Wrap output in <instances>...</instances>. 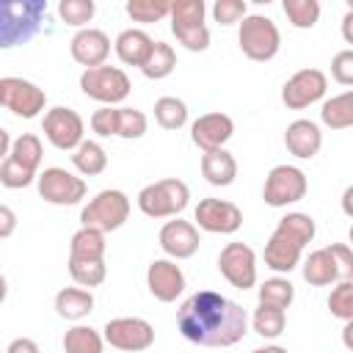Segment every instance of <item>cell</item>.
I'll use <instances>...</instances> for the list:
<instances>
[{
	"instance_id": "obj_20",
	"label": "cell",
	"mask_w": 353,
	"mask_h": 353,
	"mask_svg": "<svg viewBox=\"0 0 353 353\" xmlns=\"http://www.w3.org/2000/svg\"><path fill=\"white\" fill-rule=\"evenodd\" d=\"M199 229L190 223V221H168L163 223L160 229V248L168 254V256H176V259H188L199 251Z\"/></svg>"
},
{
	"instance_id": "obj_54",
	"label": "cell",
	"mask_w": 353,
	"mask_h": 353,
	"mask_svg": "<svg viewBox=\"0 0 353 353\" xmlns=\"http://www.w3.org/2000/svg\"><path fill=\"white\" fill-rule=\"evenodd\" d=\"M0 105H3V97H0Z\"/></svg>"
},
{
	"instance_id": "obj_36",
	"label": "cell",
	"mask_w": 353,
	"mask_h": 353,
	"mask_svg": "<svg viewBox=\"0 0 353 353\" xmlns=\"http://www.w3.org/2000/svg\"><path fill=\"white\" fill-rule=\"evenodd\" d=\"M284 14L295 28H312L320 17V3L317 0H284Z\"/></svg>"
},
{
	"instance_id": "obj_16",
	"label": "cell",
	"mask_w": 353,
	"mask_h": 353,
	"mask_svg": "<svg viewBox=\"0 0 353 353\" xmlns=\"http://www.w3.org/2000/svg\"><path fill=\"white\" fill-rule=\"evenodd\" d=\"M196 221L201 229L207 232H218V234H232L240 229L243 223V212L237 204L223 201V199H201L196 207Z\"/></svg>"
},
{
	"instance_id": "obj_22",
	"label": "cell",
	"mask_w": 353,
	"mask_h": 353,
	"mask_svg": "<svg viewBox=\"0 0 353 353\" xmlns=\"http://www.w3.org/2000/svg\"><path fill=\"white\" fill-rule=\"evenodd\" d=\"M201 174L210 185H232L237 176V160L226 152V149H212L201 154Z\"/></svg>"
},
{
	"instance_id": "obj_5",
	"label": "cell",
	"mask_w": 353,
	"mask_h": 353,
	"mask_svg": "<svg viewBox=\"0 0 353 353\" xmlns=\"http://www.w3.org/2000/svg\"><path fill=\"white\" fill-rule=\"evenodd\" d=\"M171 30L193 52L210 47V30L204 25V0H174L171 3Z\"/></svg>"
},
{
	"instance_id": "obj_7",
	"label": "cell",
	"mask_w": 353,
	"mask_h": 353,
	"mask_svg": "<svg viewBox=\"0 0 353 353\" xmlns=\"http://www.w3.org/2000/svg\"><path fill=\"white\" fill-rule=\"evenodd\" d=\"M130 215V199L116 190V188H108V190H99L80 212V221L83 226H91V229H99V232H113L119 229Z\"/></svg>"
},
{
	"instance_id": "obj_1",
	"label": "cell",
	"mask_w": 353,
	"mask_h": 353,
	"mask_svg": "<svg viewBox=\"0 0 353 353\" xmlns=\"http://www.w3.org/2000/svg\"><path fill=\"white\" fill-rule=\"evenodd\" d=\"M245 309L212 290L193 292L176 312L179 334L201 347H229L245 336Z\"/></svg>"
},
{
	"instance_id": "obj_18",
	"label": "cell",
	"mask_w": 353,
	"mask_h": 353,
	"mask_svg": "<svg viewBox=\"0 0 353 353\" xmlns=\"http://www.w3.org/2000/svg\"><path fill=\"white\" fill-rule=\"evenodd\" d=\"M146 284L157 301L171 303V301H176V295H182L185 276H182L179 265H174L171 259H154L146 270Z\"/></svg>"
},
{
	"instance_id": "obj_14",
	"label": "cell",
	"mask_w": 353,
	"mask_h": 353,
	"mask_svg": "<svg viewBox=\"0 0 353 353\" xmlns=\"http://www.w3.org/2000/svg\"><path fill=\"white\" fill-rule=\"evenodd\" d=\"M0 97H3V105L22 119H33L47 99L39 85L22 77H0Z\"/></svg>"
},
{
	"instance_id": "obj_34",
	"label": "cell",
	"mask_w": 353,
	"mask_h": 353,
	"mask_svg": "<svg viewBox=\"0 0 353 353\" xmlns=\"http://www.w3.org/2000/svg\"><path fill=\"white\" fill-rule=\"evenodd\" d=\"M8 157H14L19 165H25V168L36 171V168H39V163H41V141H39L33 132H25V135H19V138L14 141L11 154H8Z\"/></svg>"
},
{
	"instance_id": "obj_10",
	"label": "cell",
	"mask_w": 353,
	"mask_h": 353,
	"mask_svg": "<svg viewBox=\"0 0 353 353\" xmlns=\"http://www.w3.org/2000/svg\"><path fill=\"white\" fill-rule=\"evenodd\" d=\"M218 268L223 279L237 290H248L256 281V256L245 243H226L218 254Z\"/></svg>"
},
{
	"instance_id": "obj_37",
	"label": "cell",
	"mask_w": 353,
	"mask_h": 353,
	"mask_svg": "<svg viewBox=\"0 0 353 353\" xmlns=\"http://www.w3.org/2000/svg\"><path fill=\"white\" fill-rule=\"evenodd\" d=\"M284 309H273V306H259L254 312V331L259 336H279L284 331Z\"/></svg>"
},
{
	"instance_id": "obj_24",
	"label": "cell",
	"mask_w": 353,
	"mask_h": 353,
	"mask_svg": "<svg viewBox=\"0 0 353 353\" xmlns=\"http://www.w3.org/2000/svg\"><path fill=\"white\" fill-rule=\"evenodd\" d=\"M152 44H154V41L149 39V33H143V30H138V28H127V30H121L119 39H116V52H119V58H121L124 63H130V66H143V61H146Z\"/></svg>"
},
{
	"instance_id": "obj_15",
	"label": "cell",
	"mask_w": 353,
	"mask_h": 353,
	"mask_svg": "<svg viewBox=\"0 0 353 353\" xmlns=\"http://www.w3.org/2000/svg\"><path fill=\"white\" fill-rule=\"evenodd\" d=\"M325 85H328V80H325V74H323L320 69H314V66L298 69V72L284 83L281 99H284L287 108L301 110V108L317 102V99L325 94Z\"/></svg>"
},
{
	"instance_id": "obj_41",
	"label": "cell",
	"mask_w": 353,
	"mask_h": 353,
	"mask_svg": "<svg viewBox=\"0 0 353 353\" xmlns=\"http://www.w3.org/2000/svg\"><path fill=\"white\" fill-rule=\"evenodd\" d=\"M33 176H36V171L19 165L14 157H6L3 165H0V182H3L6 188H11V190H17V188H28V185L33 182Z\"/></svg>"
},
{
	"instance_id": "obj_4",
	"label": "cell",
	"mask_w": 353,
	"mask_h": 353,
	"mask_svg": "<svg viewBox=\"0 0 353 353\" xmlns=\"http://www.w3.org/2000/svg\"><path fill=\"white\" fill-rule=\"evenodd\" d=\"M188 199H190L188 185L176 176H168V179L146 185L138 193V207L149 218H171V215H179L188 207Z\"/></svg>"
},
{
	"instance_id": "obj_47",
	"label": "cell",
	"mask_w": 353,
	"mask_h": 353,
	"mask_svg": "<svg viewBox=\"0 0 353 353\" xmlns=\"http://www.w3.org/2000/svg\"><path fill=\"white\" fill-rule=\"evenodd\" d=\"M6 353H39V345H36L33 339H28V336H17V339L8 345Z\"/></svg>"
},
{
	"instance_id": "obj_2",
	"label": "cell",
	"mask_w": 353,
	"mask_h": 353,
	"mask_svg": "<svg viewBox=\"0 0 353 353\" xmlns=\"http://www.w3.org/2000/svg\"><path fill=\"white\" fill-rule=\"evenodd\" d=\"M312 237H314V221L306 212H287L276 223L265 245V265L279 273H290L298 265L303 245L312 243Z\"/></svg>"
},
{
	"instance_id": "obj_53",
	"label": "cell",
	"mask_w": 353,
	"mask_h": 353,
	"mask_svg": "<svg viewBox=\"0 0 353 353\" xmlns=\"http://www.w3.org/2000/svg\"><path fill=\"white\" fill-rule=\"evenodd\" d=\"M6 292H8V287H6V279L0 276V303L6 301Z\"/></svg>"
},
{
	"instance_id": "obj_21",
	"label": "cell",
	"mask_w": 353,
	"mask_h": 353,
	"mask_svg": "<svg viewBox=\"0 0 353 353\" xmlns=\"http://www.w3.org/2000/svg\"><path fill=\"white\" fill-rule=\"evenodd\" d=\"M284 143L290 149V154L295 157H314L320 152V143H323V135H320V127L309 119H295L287 132H284Z\"/></svg>"
},
{
	"instance_id": "obj_3",
	"label": "cell",
	"mask_w": 353,
	"mask_h": 353,
	"mask_svg": "<svg viewBox=\"0 0 353 353\" xmlns=\"http://www.w3.org/2000/svg\"><path fill=\"white\" fill-rule=\"evenodd\" d=\"M47 14L44 0H0V47H17L30 41Z\"/></svg>"
},
{
	"instance_id": "obj_50",
	"label": "cell",
	"mask_w": 353,
	"mask_h": 353,
	"mask_svg": "<svg viewBox=\"0 0 353 353\" xmlns=\"http://www.w3.org/2000/svg\"><path fill=\"white\" fill-rule=\"evenodd\" d=\"M342 331H345V334H342V336H345V345H347V347H353V320H347Z\"/></svg>"
},
{
	"instance_id": "obj_28",
	"label": "cell",
	"mask_w": 353,
	"mask_h": 353,
	"mask_svg": "<svg viewBox=\"0 0 353 353\" xmlns=\"http://www.w3.org/2000/svg\"><path fill=\"white\" fill-rule=\"evenodd\" d=\"M174 66H176V52H174V47L165 44V41H154L152 50H149V55H146V61H143V66H141V72H143L146 77H152V80H160V77L171 74Z\"/></svg>"
},
{
	"instance_id": "obj_33",
	"label": "cell",
	"mask_w": 353,
	"mask_h": 353,
	"mask_svg": "<svg viewBox=\"0 0 353 353\" xmlns=\"http://www.w3.org/2000/svg\"><path fill=\"white\" fill-rule=\"evenodd\" d=\"M69 273L80 287H99L105 281V259H69Z\"/></svg>"
},
{
	"instance_id": "obj_13",
	"label": "cell",
	"mask_w": 353,
	"mask_h": 353,
	"mask_svg": "<svg viewBox=\"0 0 353 353\" xmlns=\"http://www.w3.org/2000/svg\"><path fill=\"white\" fill-rule=\"evenodd\" d=\"M105 342H110L119 350L138 353V350L152 347L154 328L141 317H116V320H108L105 325Z\"/></svg>"
},
{
	"instance_id": "obj_49",
	"label": "cell",
	"mask_w": 353,
	"mask_h": 353,
	"mask_svg": "<svg viewBox=\"0 0 353 353\" xmlns=\"http://www.w3.org/2000/svg\"><path fill=\"white\" fill-rule=\"evenodd\" d=\"M8 146H11V141H8V132L0 127V160H6V157H8Z\"/></svg>"
},
{
	"instance_id": "obj_52",
	"label": "cell",
	"mask_w": 353,
	"mask_h": 353,
	"mask_svg": "<svg viewBox=\"0 0 353 353\" xmlns=\"http://www.w3.org/2000/svg\"><path fill=\"white\" fill-rule=\"evenodd\" d=\"M251 353H287V350L279 347V345H270V347H256V350H251Z\"/></svg>"
},
{
	"instance_id": "obj_32",
	"label": "cell",
	"mask_w": 353,
	"mask_h": 353,
	"mask_svg": "<svg viewBox=\"0 0 353 353\" xmlns=\"http://www.w3.org/2000/svg\"><path fill=\"white\" fill-rule=\"evenodd\" d=\"M295 298V287L287 279H268L259 287V306H273V309H287Z\"/></svg>"
},
{
	"instance_id": "obj_30",
	"label": "cell",
	"mask_w": 353,
	"mask_h": 353,
	"mask_svg": "<svg viewBox=\"0 0 353 353\" xmlns=\"http://www.w3.org/2000/svg\"><path fill=\"white\" fill-rule=\"evenodd\" d=\"M154 119L163 130H179L188 121V108L179 97H160L154 102Z\"/></svg>"
},
{
	"instance_id": "obj_40",
	"label": "cell",
	"mask_w": 353,
	"mask_h": 353,
	"mask_svg": "<svg viewBox=\"0 0 353 353\" xmlns=\"http://www.w3.org/2000/svg\"><path fill=\"white\" fill-rule=\"evenodd\" d=\"M143 132H146V116H143V110L119 108V127H116V135H119V138H141Z\"/></svg>"
},
{
	"instance_id": "obj_38",
	"label": "cell",
	"mask_w": 353,
	"mask_h": 353,
	"mask_svg": "<svg viewBox=\"0 0 353 353\" xmlns=\"http://www.w3.org/2000/svg\"><path fill=\"white\" fill-rule=\"evenodd\" d=\"M171 11L168 0H130L127 3V14L135 22H157Z\"/></svg>"
},
{
	"instance_id": "obj_45",
	"label": "cell",
	"mask_w": 353,
	"mask_h": 353,
	"mask_svg": "<svg viewBox=\"0 0 353 353\" xmlns=\"http://www.w3.org/2000/svg\"><path fill=\"white\" fill-rule=\"evenodd\" d=\"M328 248H331V254H334V259L339 265V276L342 279H353V254H350V248L345 243H331Z\"/></svg>"
},
{
	"instance_id": "obj_19",
	"label": "cell",
	"mask_w": 353,
	"mask_h": 353,
	"mask_svg": "<svg viewBox=\"0 0 353 353\" xmlns=\"http://www.w3.org/2000/svg\"><path fill=\"white\" fill-rule=\"evenodd\" d=\"M69 47H72V58H74L77 63H83L85 69H91V66H102V61L108 58V52H110V39H108V33L99 30V28H80V30L72 36Z\"/></svg>"
},
{
	"instance_id": "obj_26",
	"label": "cell",
	"mask_w": 353,
	"mask_h": 353,
	"mask_svg": "<svg viewBox=\"0 0 353 353\" xmlns=\"http://www.w3.org/2000/svg\"><path fill=\"white\" fill-rule=\"evenodd\" d=\"M69 259H105V232L83 226L72 234Z\"/></svg>"
},
{
	"instance_id": "obj_35",
	"label": "cell",
	"mask_w": 353,
	"mask_h": 353,
	"mask_svg": "<svg viewBox=\"0 0 353 353\" xmlns=\"http://www.w3.org/2000/svg\"><path fill=\"white\" fill-rule=\"evenodd\" d=\"M328 309H331V314L334 317H339V320H353V281L350 279H342L334 290H331V295H328Z\"/></svg>"
},
{
	"instance_id": "obj_17",
	"label": "cell",
	"mask_w": 353,
	"mask_h": 353,
	"mask_svg": "<svg viewBox=\"0 0 353 353\" xmlns=\"http://www.w3.org/2000/svg\"><path fill=\"white\" fill-rule=\"evenodd\" d=\"M232 132H234V121H232L226 113H221V110L199 116V119L193 121V127H190L193 143H196L199 149H204V152L223 149V143L232 138Z\"/></svg>"
},
{
	"instance_id": "obj_46",
	"label": "cell",
	"mask_w": 353,
	"mask_h": 353,
	"mask_svg": "<svg viewBox=\"0 0 353 353\" xmlns=\"http://www.w3.org/2000/svg\"><path fill=\"white\" fill-rule=\"evenodd\" d=\"M14 226H17V215H14V210L6 207V204H0V237H8V234L14 232Z\"/></svg>"
},
{
	"instance_id": "obj_8",
	"label": "cell",
	"mask_w": 353,
	"mask_h": 353,
	"mask_svg": "<svg viewBox=\"0 0 353 353\" xmlns=\"http://www.w3.org/2000/svg\"><path fill=\"white\" fill-rule=\"evenodd\" d=\"M80 88L85 97L99 99L105 105L121 102L130 94V77L119 66H91L80 74Z\"/></svg>"
},
{
	"instance_id": "obj_6",
	"label": "cell",
	"mask_w": 353,
	"mask_h": 353,
	"mask_svg": "<svg viewBox=\"0 0 353 353\" xmlns=\"http://www.w3.org/2000/svg\"><path fill=\"white\" fill-rule=\"evenodd\" d=\"M237 39H240V50L251 61H270L279 52V41H281L276 22L262 14H245Z\"/></svg>"
},
{
	"instance_id": "obj_29",
	"label": "cell",
	"mask_w": 353,
	"mask_h": 353,
	"mask_svg": "<svg viewBox=\"0 0 353 353\" xmlns=\"http://www.w3.org/2000/svg\"><path fill=\"white\" fill-rule=\"evenodd\" d=\"M72 163L77 165L80 174H85V176H97V174L105 171V165H108V154H105V149H102L99 143H94V141H83V143L74 149Z\"/></svg>"
},
{
	"instance_id": "obj_39",
	"label": "cell",
	"mask_w": 353,
	"mask_h": 353,
	"mask_svg": "<svg viewBox=\"0 0 353 353\" xmlns=\"http://www.w3.org/2000/svg\"><path fill=\"white\" fill-rule=\"evenodd\" d=\"M97 6L94 0H61L58 3V14L66 25H85L94 17Z\"/></svg>"
},
{
	"instance_id": "obj_42",
	"label": "cell",
	"mask_w": 353,
	"mask_h": 353,
	"mask_svg": "<svg viewBox=\"0 0 353 353\" xmlns=\"http://www.w3.org/2000/svg\"><path fill=\"white\" fill-rule=\"evenodd\" d=\"M212 14L221 25H232V22H240L245 17V3L243 0H215Z\"/></svg>"
},
{
	"instance_id": "obj_44",
	"label": "cell",
	"mask_w": 353,
	"mask_h": 353,
	"mask_svg": "<svg viewBox=\"0 0 353 353\" xmlns=\"http://www.w3.org/2000/svg\"><path fill=\"white\" fill-rule=\"evenodd\" d=\"M331 74H334V80L342 83V85H350V83H353V50H342V52L334 55V61H331Z\"/></svg>"
},
{
	"instance_id": "obj_31",
	"label": "cell",
	"mask_w": 353,
	"mask_h": 353,
	"mask_svg": "<svg viewBox=\"0 0 353 353\" xmlns=\"http://www.w3.org/2000/svg\"><path fill=\"white\" fill-rule=\"evenodd\" d=\"M63 350L66 353H102V336L94 328L74 325L63 334Z\"/></svg>"
},
{
	"instance_id": "obj_11",
	"label": "cell",
	"mask_w": 353,
	"mask_h": 353,
	"mask_svg": "<svg viewBox=\"0 0 353 353\" xmlns=\"http://www.w3.org/2000/svg\"><path fill=\"white\" fill-rule=\"evenodd\" d=\"M41 130H44L47 141L58 149H77L83 143V119L72 108H63V105L50 108L44 113Z\"/></svg>"
},
{
	"instance_id": "obj_48",
	"label": "cell",
	"mask_w": 353,
	"mask_h": 353,
	"mask_svg": "<svg viewBox=\"0 0 353 353\" xmlns=\"http://www.w3.org/2000/svg\"><path fill=\"white\" fill-rule=\"evenodd\" d=\"M342 33H345V41H353V11L345 14V19H342Z\"/></svg>"
},
{
	"instance_id": "obj_25",
	"label": "cell",
	"mask_w": 353,
	"mask_h": 353,
	"mask_svg": "<svg viewBox=\"0 0 353 353\" xmlns=\"http://www.w3.org/2000/svg\"><path fill=\"white\" fill-rule=\"evenodd\" d=\"M94 309V295L80 287H63L55 295V312L63 320H80Z\"/></svg>"
},
{
	"instance_id": "obj_12",
	"label": "cell",
	"mask_w": 353,
	"mask_h": 353,
	"mask_svg": "<svg viewBox=\"0 0 353 353\" xmlns=\"http://www.w3.org/2000/svg\"><path fill=\"white\" fill-rule=\"evenodd\" d=\"M39 196L50 204H77L85 196V182L74 174H69L66 168H44L39 174Z\"/></svg>"
},
{
	"instance_id": "obj_43",
	"label": "cell",
	"mask_w": 353,
	"mask_h": 353,
	"mask_svg": "<svg viewBox=\"0 0 353 353\" xmlns=\"http://www.w3.org/2000/svg\"><path fill=\"white\" fill-rule=\"evenodd\" d=\"M116 127H119V108L105 105V108L94 110V116H91V130L94 132H99V135H116Z\"/></svg>"
},
{
	"instance_id": "obj_9",
	"label": "cell",
	"mask_w": 353,
	"mask_h": 353,
	"mask_svg": "<svg viewBox=\"0 0 353 353\" xmlns=\"http://www.w3.org/2000/svg\"><path fill=\"white\" fill-rule=\"evenodd\" d=\"M306 196V176L301 168L295 165H273L268 179H265V190L262 199L270 207H287L292 201H301Z\"/></svg>"
},
{
	"instance_id": "obj_23",
	"label": "cell",
	"mask_w": 353,
	"mask_h": 353,
	"mask_svg": "<svg viewBox=\"0 0 353 353\" xmlns=\"http://www.w3.org/2000/svg\"><path fill=\"white\" fill-rule=\"evenodd\" d=\"M303 279L309 284H314V287H325V284L342 279L339 276V265H336L331 248H317V251H312L306 256V262H303Z\"/></svg>"
},
{
	"instance_id": "obj_27",
	"label": "cell",
	"mask_w": 353,
	"mask_h": 353,
	"mask_svg": "<svg viewBox=\"0 0 353 353\" xmlns=\"http://www.w3.org/2000/svg\"><path fill=\"white\" fill-rule=\"evenodd\" d=\"M320 119L331 130H347L353 124V91H345V94L331 97L328 102H323Z\"/></svg>"
},
{
	"instance_id": "obj_51",
	"label": "cell",
	"mask_w": 353,
	"mask_h": 353,
	"mask_svg": "<svg viewBox=\"0 0 353 353\" xmlns=\"http://www.w3.org/2000/svg\"><path fill=\"white\" fill-rule=\"evenodd\" d=\"M350 199H353V188H347V190H345V196H342V207H345V212H347V215L353 212V207H350Z\"/></svg>"
}]
</instances>
